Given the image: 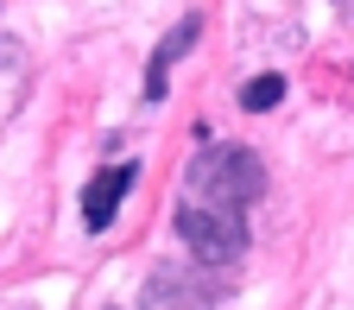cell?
Segmentation results:
<instances>
[{
	"label": "cell",
	"instance_id": "obj_4",
	"mask_svg": "<svg viewBox=\"0 0 354 310\" xmlns=\"http://www.w3.org/2000/svg\"><path fill=\"white\" fill-rule=\"evenodd\" d=\"M133 165H108V171H95L88 177V190H82V221L88 228H108V221L120 215V203H127V190H133Z\"/></svg>",
	"mask_w": 354,
	"mask_h": 310
},
{
	"label": "cell",
	"instance_id": "obj_1",
	"mask_svg": "<svg viewBox=\"0 0 354 310\" xmlns=\"http://www.w3.org/2000/svg\"><path fill=\"white\" fill-rule=\"evenodd\" d=\"M177 241L190 247L196 266H234L247 253V209L190 197V203H177Z\"/></svg>",
	"mask_w": 354,
	"mask_h": 310
},
{
	"label": "cell",
	"instance_id": "obj_5",
	"mask_svg": "<svg viewBox=\"0 0 354 310\" xmlns=\"http://www.w3.org/2000/svg\"><path fill=\"white\" fill-rule=\"evenodd\" d=\"M196 32H203V19H177L165 38H158V51H152V70H146V102H165V82H171V64L196 44Z\"/></svg>",
	"mask_w": 354,
	"mask_h": 310
},
{
	"label": "cell",
	"instance_id": "obj_2",
	"mask_svg": "<svg viewBox=\"0 0 354 310\" xmlns=\"http://www.w3.org/2000/svg\"><path fill=\"white\" fill-rule=\"evenodd\" d=\"M190 197L234 203V209L259 203L266 197V165H259V152H247V146H203L190 158Z\"/></svg>",
	"mask_w": 354,
	"mask_h": 310
},
{
	"label": "cell",
	"instance_id": "obj_3",
	"mask_svg": "<svg viewBox=\"0 0 354 310\" xmlns=\"http://www.w3.org/2000/svg\"><path fill=\"white\" fill-rule=\"evenodd\" d=\"M221 291H228V266H203V273H190V266H165V273H152V285H146V304H165V298L215 304Z\"/></svg>",
	"mask_w": 354,
	"mask_h": 310
},
{
	"label": "cell",
	"instance_id": "obj_6",
	"mask_svg": "<svg viewBox=\"0 0 354 310\" xmlns=\"http://www.w3.org/2000/svg\"><path fill=\"white\" fill-rule=\"evenodd\" d=\"M279 102H285V76H279V70H266V76H253V82L241 89V108H253V114L279 108Z\"/></svg>",
	"mask_w": 354,
	"mask_h": 310
}]
</instances>
